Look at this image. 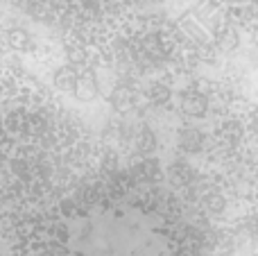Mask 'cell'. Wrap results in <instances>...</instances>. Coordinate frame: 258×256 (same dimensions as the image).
<instances>
[{
  "label": "cell",
  "instance_id": "277c9868",
  "mask_svg": "<svg viewBox=\"0 0 258 256\" xmlns=\"http://www.w3.org/2000/svg\"><path fill=\"white\" fill-rule=\"evenodd\" d=\"M150 98H152V102L154 104H165L172 95H170V89L168 86H163V84H154L150 89Z\"/></svg>",
  "mask_w": 258,
  "mask_h": 256
},
{
  "label": "cell",
  "instance_id": "6da1fadb",
  "mask_svg": "<svg viewBox=\"0 0 258 256\" xmlns=\"http://www.w3.org/2000/svg\"><path fill=\"white\" fill-rule=\"evenodd\" d=\"M183 109L192 116H202L206 111V98L202 93H186L183 98Z\"/></svg>",
  "mask_w": 258,
  "mask_h": 256
},
{
  "label": "cell",
  "instance_id": "3957f363",
  "mask_svg": "<svg viewBox=\"0 0 258 256\" xmlns=\"http://www.w3.org/2000/svg\"><path fill=\"white\" fill-rule=\"evenodd\" d=\"M179 143H181L183 150H197V148H200V143H202V136L197 134L195 130H183Z\"/></svg>",
  "mask_w": 258,
  "mask_h": 256
},
{
  "label": "cell",
  "instance_id": "7a4b0ae2",
  "mask_svg": "<svg viewBox=\"0 0 258 256\" xmlns=\"http://www.w3.org/2000/svg\"><path fill=\"white\" fill-rule=\"evenodd\" d=\"M75 89L80 91L77 95H80V98H86V100L93 98V95L98 93V84H95L93 77H82V80H77L75 82Z\"/></svg>",
  "mask_w": 258,
  "mask_h": 256
},
{
  "label": "cell",
  "instance_id": "5b68a950",
  "mask_svg": "<svg viewBox=\"0 0 258 256\" xmlns=\"http://www.w3.org/2000/svg\"><path fill=\"white\" fill-rule=\"evenodd\" d=\"M154 145H156L154 134H152L150 130H143V134H141V148H143V150H152Z\"/></svg>",
  "mask_w": 258,
  "mask_h": 256
}]
</instances>
